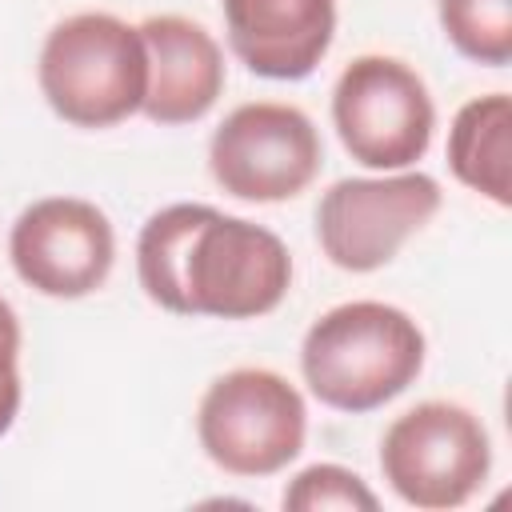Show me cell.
<instances>
[{"label":"cell","mask_w":512,"mask_h":512,"mask_svg":"<svg viewBox=\"0 0 512 512\" xmlns=\"http://www.w3.org/2000/svg\"><path fill=\"white\" fill-rule=\"evenodd\" d=\"M24 400L20 384V320L16 308L0 296V436L16 424Z\"/></svg>","instance_id":"obj_15"},{"label":"cell","mask_w":512,"mask_h":512,"mask_svg":"<svg viewBox=\"0 0 512 512\" xmlns=\"http://www.w3.org/2000/svg\"><path fill=\"white\" fill-rule=\"evenodd\" d=\"M136 276L164 312L256 320L288 296L292 252L272 228L244 216L212 204H168L136 236Z\"/></svg>","instance_id":"obj_1"},{"label":"cell","mask_w":512,"mask_h":512,"mask_svg":"<svg viewBox=\"0 0 512 512\" xmlns=\"http://www.w3.org/2000/svg\"><path fill=\"white\" fill-rule=\"evenodd\" d=\"M280 504H284L288 512H324V508H340V512H376V508H380L376 492H372L352 468H344V464H308V468H300V472L288 480Z\"/></svg>","instance_id":"obj_14"},{"label":"cell","mask_w":512,"mask_h":512,"mask_svg":"<svg viewBox=\"0 0 512 512\" xmlns=\"http://www.w3.org/2000/svg\"><path fill=\"white\" fill-rule=\"evenodd\" d=\"M440 200L436 176L416 168L336 180L316 204V244L340 272H376L396 260L408 236L428 228Z\"/></svg>","instance_id":"obj_8"},{"label":"cell","mask_w":512,"mask_h":512,"mask_svg":"<svg viewBox=\"0 0 512 512\" xmlns=\"http://www.w3.org/2000/svg\"><path fill=\"white\" fill-rule=\"evenodd\" d=\"M8 260L32 292L48 300H80L104 288L116 264V232L92 200L44 196L16 216Z\"/></svg>","instance_id":"obj_9"},{"label":"cell","mask_w":512,"mask_h":512,"mask_svg":"<svg viewBox=\"0 0 512 512\" xmlns=\"http://www.w3.org/2000/svg\"><path fill=\"white\" fill-rule=\"evenodd\" d=\"M428 340L420 324L384 300H348L320 312L300 340L308 392L336 412L364 416L408 392L424 372Z\"/></svg>","instance_id":"obj_2"},{"label":"cell","mask_w":512,"mask_h":512,"mask_svg":"<svg viewBox=\"0 0 512 512\" xmlns=\"http://www.w3.org/2000/svg\"><path fill=\"white\" fill-rule=\"evenodd\" d=\"M148 52V92L140 112L160 128L204 120L224 92V52L216 36L176 12L136 24Z\"/></svg>","instance_id":"obj_11"},{"label":"cell","mask_w":512,"mask_h":512,"mask_svg":"<svg viewBox=\"0 0 512 512\" xmlns=\"http://www.w3.org/2000/svg\"><path fill=\"white\" fill-rule=\"evenodd\" d=\"M232 56L264 80H304L336 36V0H220Z\"/></svg>","instance_id":"obj_10"},{"label":"cell","mask_w":512,"mask_h":512,"mask_svg":"<svg viewBox=\"0 0 512 512\" xmlns=\"http://www.w3.org/2000/svg\"><path fill=\"white\" fill-rule=\"evenodd\" d=\"M324 164L312 116L296 104L252 100L232 108L208 140V172L224 196L244 204H280L300 196Z\"/></svg>","instance_id":"obj_7"},{"label":"cell","mask_w":512,"mask_h":512,"mask_svg":"<svg viewBox=\"0 0 512 512\" xmlns=\"http://www.w3.org/2000/svg\"><path fill=\"white\" fill-rule=\"evenodd\" d=\"M380 472L388 488L412 508H460L484 488L492 472V436L472 408L424 400L384 428Z\"/></svg>","instance_id":"obj_5"},{"label":"cell","mask_w":512,"mask_h":512,"mask_svg":"<svg viewBox=\"0 0 512 512\" xmlns=\"http://www.w3.org/2000/svg\"><path fill=\"white\" fill-rule=\"evenodd\" d=\"M304 436V396L272 368L220 372L196 404V440L228 476L264 480L284 472L304 452Z\"/></svg>","instance_id":"obj_4"},{"label":"cell","mask_w":512,"mask_h":512,"mask_svg":"<svg viewBox=\"0 0 512 512\" xmlns=\"http://www.w3.org/2000/svg\"><path fill=\"white\" fill-rule=\"evenodd\" d=\"M444 40L472 64L504 68L512 60V0H440Z\"/></svg>","instance_id":"obj_13"},{"label":"cell","mask_w":512,"mask_h":512,"mask_svg":"<svg viewBox=\"0 0 512 512\" xmlns=\"http://www.w3.org/2000/svg\"><path fill=\"white\" fill-rule=\"evenodd\" d=\"M36 84L72 128H116L148 92V52L136 24L112 12L64 16L40 48Z\"/></svg>","instance_id":"obj_3"},{"label":"cell","mask_w":512,"mask_h":512,"mask_svg":"<svg viewBox=\"0 0 512 512\" xmlns=\"http://www.w3.org/2000/svg\"><path fill=\"white\" fill-rule=\"evenodd\" d=\"M448 168L452 176L492 200L512 204V100L508 92H488L468 100L448 128Z\"/></svg>","instance_id":"obj_12"},{"label":"cell","mask_w":512,"mask_h":512,"mask_svg":"<svg viewBox=\"0 0 512 512\" xmlns=\"http://www.w3.org/2000/svg\"><path fill=\"white\" fill-rule=\"evenodd\" d=\"M332 128L356 164L372 172H404L424 160L432 144L436 104L412 64L364 52L336 76Z\"/></svg>","instance_id":"obj_6"}]
</instances>
